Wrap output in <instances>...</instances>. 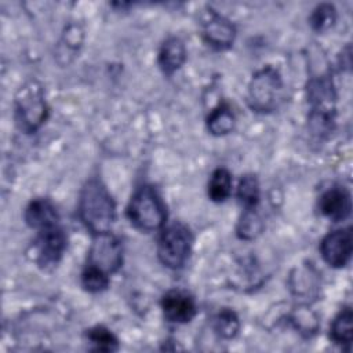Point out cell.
<instances>
[{
	"label": "cell",
	"instance_id": "cell-1",
	"mask_svg": "<svg viewBox=\"0 0 353 353\" xmlns=\"http://www.w3.org/2000/svg\"><path fill=\"white\" fill-rule=\"evenodd\" d=\"M79 216L92 234L110 232L116 219L114 201L99 179L84 183L79 199Z\"/></svg>",
	"mask_w": 353,
	"mask_h": 353
},
{
	"label": "cell",
	"instance_id": "cell-2",
	"mask_svg": "<svg viewBox=\"0 0 353 353\" xmlns=\"http://www.w3.org/2000/svg\"><path fill=\"white\" fill-rule=\"evenodd\" d=\"M130 222L139 230L153 232L160 229L167 219V211L159 193L149 185L135 190L127 207Z\"/></svg>",
	"mask_w": 353,
	"mask_h": 353
},
{
	"label": "cell",
	"instance_id": "cell-3",
	"mask_svg": "<svg viewBox=\"0 0 353 353\" xmlns=\"http://www.w3.org/2000/svg\"><path fill=\"white\" fill-rule=\"evenodd\" d=\"M335 88L330 74L313 77L307 84V101L310 103L309 123L313 132H328L335 114Z\"/></svg>",
	"mask_w": 353,
	"mask_h": 353
},
{
	"label": "cell",
	"instance_id": "cell-4",
	"mask_svg": "<svg viewBox=\"0 0 353 353\" xmlns=\"http://www.w3.org/2000/svg\"><path fill=\"white\" fill-rule=\"evenodd\" d=\"M48 108L39 81H26L15 95V121L23 132H34L47 120Z\"/></svg>",
	"mask_w": 353,
	"mask_h": 353
},
{
	"label": "cell",
	"instance_id": "cell-5",
	"mask_svg": "<svg viewBox=\"0 0 353 353\" xmlns=\"http://www.w3.org/2000/svg\"><path fill=\"white\" fill-rule=\"evenodd\" d=\"M283 80L277 69L265 66L258 70L248 84V105L258 113L274 110L283 98Z\"/></svg>",
	"mask_w": 353,
	"mask_h": 353
},
{
	"label": "cell",
	"instance_id": "cell-6",
	"mask_svg": "<svg viewBox=\"0 0 353 353\" xmlns=\"http://www.w3.org/2000/svg\"><path fill=\"white\" fill-rule=\"evenodd\" d=\"M193 237L190 230L179 223H171L163 229L157 243V256L170 269H181L192 251Z\"/></svg>",
	"mask_w": 353,
	"mask_h": 353
},
{
	"label": "cell",
	"instance_id": "cell-7",
	"mask_svg": "<svg viewBox=\"0 0 353 353\" xmlns=\"http://www.w3.org/2000/svg\"><path fill=\"white\" fill-rule=\"evenodd\" d=\"M106 274L117 272L123 265L121 241L110 232L94 234L92 244L88 251V263Z\"/></svg>",
	"mask_w": 353,
	"mask_h": 353
},
{
	"label": "cell",
	"instance_id": "cell-8",
	"mask_svg": "<svg viewBox=\"0 0 353 353\" xmlns=\"http://www.w3.org/2000/svg\"><path fill=\"white\" fill-rule=\"evenodd\" d=\"M68 245V237L58 225L39 230L33 241L34 261L43 269L54 268L62 258Z\"/></svg>",
	"mask_w": 353,
	"mask_h": 353
},
{
	"label": "cell",
	"instance_id": "cell-9",
	"mask_svg": "<svg viewBox=\"0 0 353 353\" xmlns=\"http://www.w3.org/2000/svg\"><path fill=\"white\" fill-rule=\"evenodd\" d=\"M201 30L205 43L218 51L232 47L236 37L233 23L212 8H208L204 12L201 18Z\"/></svg>",
	"mask_w": 353,
	"mask_h": 353
},
{
	"label": "cell",
	"instance_id": "cell-10",
	"mask_svg": "<svg viewBox=\"0 0 353 353\" xmlns=\"http://www.w3.org/2000/svg\"><path fill=\"white\" fill-rule=\"evenodd\" d=\"M353 251V234L350 228L330 232L320 243L323 259L332 268H343L350 261Z\"/></svg>",
	"mask_w": 353,
	"mask_h": 353
},
{
	"label": "cell",
	"instance_id": "cell-11",
	"mask_svg": "<svg viewBox=\"0 0 353 353\" xmlns=\"http://www.w3.org/2000/svg\"><path fill=\"white\" fill-rule=\"evenodd\" d=\"M161 309L170 323L185 324L196 316V302L190 294L182 290H170L161 298Z\"/></svg>",
	"mask_w": 353,
	"mask_h": 353
},
{
	"label": "cell",
	"instance_id": "cell-12",
	"mask_svg": "<svg viewBox=\"0 0 353 353\" xmlns=\"http://www.w3.org/2000/svg\"><path fill=\"white\" fill-rule=\"evenodd\" d=\"M319 210L332 222L345 221L352 212V197L349 190L342 186L330 188L320 196Z\"/></svg>",
	"mask_w": 353,
	"mask_h": 353
},
{
	"label": "cell",
	"instance_id": "cell-13",
	"mask_svg": "<svg viewBox=\"0 0 353 353\" xmlns=\"http://www.w3.org/2000/svg\"><path fill=\"white\" fill-rule=\"evenodd\" d=\"M28 226L41 230L58 225V211L48 199H34L25 208L23 214Z\"/></svg>",
	"mask_w": 353,
	"mask_h": 353
},
{
	"label": "cell",
	"instance_id": "cell-14",
	"mask_svg": "<svg viewBox=\"0 0 353 353\" xmlns=\"http://www.w3.org/2000/svg\"><path fill=\"white\" fill-rule=\"evenodd\" d=\"M186 61V47L179 37L171 36L164 40L159 50L157 63L167 76L175 73Z\"/></svg>",
	"mask_w": 353,
	"mask_h": 353
},
{
	"label": "cell",
	"instance_id": "cell-15",
	"mask_svg": "<svg viewBox=\"0 0 353 353\" xmlns=\"http://www.w3.org/2000/svg\"><path fill=\"white\" fill-rule=\"evenodd\" d=\"M236 124V117L229 105L221 103L210 112L207 117V128L212 135L221 137L232 132Z\"/></svg>",
	"mask_w": 353,
	"mask_h": 353
},
{
	"label": "cell",
	"instance_id": "cell-16",
	"mask_svg": "<svg viewBox=\"0 0 353 353\" xmlns=\"http://www.w3.org/2000/svg\"><path fill=\"white\" fill-rule=\"evenodd\" d=\"M330 336L335 343L350 345L353 339V313L350 307H343L332 320Z\"/></svg>",
	"mask_w": 353,
	"mask_h": 353
},
{
	"label": "cell",
	"instance_id": "cell-17",
	"mask_svg": "<svg viewBox=\"0 0 353 353\" xmlns=\"http://www.w3.org/2000/svg\"><path fill=\"white\" fill-rule=\"evenodd\" d=\"M208 197L215 203L225 201L232 193V175L226 168H216L208 181Z\"/></svg>",
	"mask_w": 353,
	"mask_h": 353
},
{
	"label": "cell",
	"instance_id": "cell-18",
	"mask_svg": "<svg viewBox=\"0 0 353 353\" xmlns=\"http://www.w3.org/2000/svg\"><path fill=\"white\" fill-rule=\"evenodd\" d=\"M212 328L219 336H222L225 339L234 338L240 328L239 317L230 309H221L212 317Z\"/></svg>",
	"mask_w": 353,
	"mask_h": 353
},
{
	"label": "cell",
	"instance_id": "cell-19",
	"mask_svg": "<svg viewBox=\"0 0 353 353\" xmlns=\"http://www.w3.org/2000/svg\"><path fill=\"white\" fill-rule=\"evenodd\" d=\"M263 230V222L254 208H245L237 223V236L243 240H252Z\"/></svg>",
	"mask_w": 353,
	"mask_h": 353
},
{
	"label": "cell",
	"instance_id": "cell-20",
	"mask_svg": "<svg viewBox=\"0 0 353 353\" xmlns=\"http://www.w3.org/2000/svg\"><path fill=\"white\" fill-rule=\"evenodd\" d=\"M87 339L92 349L101 352H114L119 349V341L112 331L103 325H95L87 331Z\"/></svg>",
	"mask_w": 353,
	"mask_h": 353
},
{
	"label": "cell",
	"instance_id": "cell-21",
	"mask_svg": "<svg viewBox=\"0 0 353 353\" xmlns=\"http://www.w3.org/2000/svg\"><path fill=\"white\" fill-rule=\"evenodd\" d=\"M259 183L255 175L247 174L240 179L237 197L244 208H255L259 201Z\"/></svg>",
	"mask_w": 353,
	"mask_h": 353
},
{
	"label": "cell",
	"instance_id": "cell-22",
	"mask_svg": "<svg viewBox=\"0 0 353 353\" xmlns=\"http://www.w3.org/2000/svg\"><path fill=\"white\" fill-rule=\"evenodd\" d=\"M335 21H336L335 7L332 4H328V3L319 4L313 10V12L310 14V18H309L310 26L316 32H320V33L328 30L330 28H332Z\"/></svg>",
	"mask_w": 353,
	"mask_h": 353
},
{
	"label": "cell",
	"instance_id": "cell-23",
	"mask_svg": "<svg viewBox=\"0 0 353 353\" xmlns=\"http://www.w3.org/2000/svg\"><path fill=\"white\" fill-rule=\"evenodd\" d=\"M81 284L88 292H102L109 285V274L98 268L87 265L81 273Z\"/></svg>",
	"mask_w": 353,
	"mask_h": 353
}]
</instances>
